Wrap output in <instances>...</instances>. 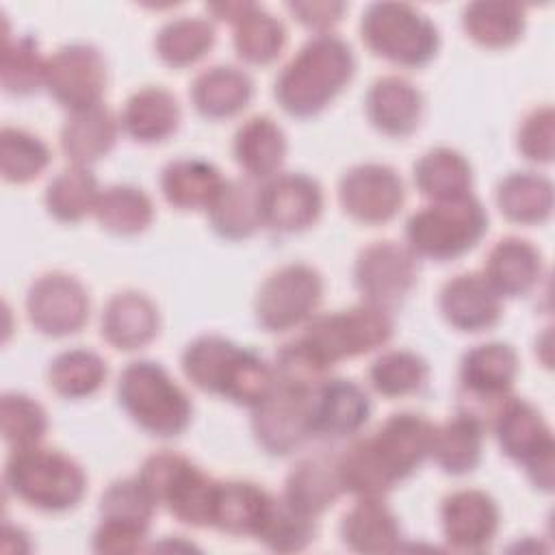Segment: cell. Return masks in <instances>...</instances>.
Segmentation results:
<instances>
[{
  "label": "cell",
  "instance_id": "obj_47",
  "mask_svg": "<svg viewBox=\"0 0 555 555\" xmlns=\"http://www.w3.org/2000/svg\"><path fill=\"white\" fill-rule=\"evenodd\" d=\"M317 533L314 518L293 509L282 496L273 501L267 520L262 522L256 540L278 553L304 551Z\"/></svg>",
  "mask_w": 555,
  "mask_h": 555
},
{
  "label": "cell",
  "instance_id": "obj_9",
  "mask_svg": "<svg viewBox=\"0 0 555 555\" xmlns=\"http://www.w3.org/2000/svg\"><path fill=\"white\" fill-rule=\"evenodd\" d=\"M137 479L156 507L163 505L182 525L210 527L217 481L189 457L171 451L154 453L145 457Z\"/></svg>",
  "mask_w": 555,
  "mask_h": 555
},
{
  "label": "cell",
  "instance_id": "obj_39",
  "mask_svg": "<svg viewBox=\"0 0 555 555\" xmlns=\"http://www.w3.org/2000/svg\"><path fill=\"white\" fill-rule=\"evenodd\" d=\"M93 215L102 230L117 236H134L152 223L154 206L141 189L113 184L100 191Z\"/></svg>",
  "mask_w": 555,
  "mask_h": 555
},
{
  "label": "cell",
  "instance_id": "obj_34",
  "mask_svg": "<svg viewBox=\"0 0 555 555\" xmlns=\"http://www.w3.org/2000/svg\"><path fill=\"white\" fill-rule=\"evenodd\" d=\"M501 215L520 225H542L553 212V184L533 171H514L496 186Z\"/></svg>",
  "mask_w": 555,
  "mask_h": 555
},
{
  "label": "cell",
  "instance_id": "obj_17",
  "mask_svg": "<svg viewBox=\"0 0 555 555\" xmlns=\"http://www.w3.org/2000/svg\"><path fill=\"white\" fill-rule=\"evenodd\" d=\"M403 199V180L388 165H356L345 171L338 182V202L343 210L364 225H379L395 219Z\"/></svg>",
  "mask_w": 555,
  "mask_h": 555
},
{
  "label": "cell",
  "instance_id": "obj_10",
  "mask_svg": "<svg viewBox=\"0 0 555 555\" xmlns=\"http://www.w3.org/2000/svg\"><path fill=\"white\" fill-rule=\"evenodd\" d=\"M490 427L494 429L501 453L522 464L535 488L551 492L555 442L542 414L529 401L509 395L494 412Z\"/></svg>",
  "mask_w": 555,
  "mask_h": 555
},
{
  "label": "cell",
  "instance_id": "obj_14",
  "mask_svg": "<svg viewBox=\"0 0 555 555\" xmlns=\"http://www.w3.org/2000/svg\"><path fill=\"white\" fill-rule=\"evenodd\" d=\"M418 275L416 256L408 245L377 241L364 247L353 262V284L364 304L392 308L414 288Z\"/></svg>",
  "mask_w": 555,
  "mask_h": 555
},
{
  "label": "cell",
  "instance_id": "obj_16",
  "mask_svg": "<svg viewBox=\"0 0 555 555\" xmlns=\"http://www.w3.org/2000/svg\"><path fill=\"white\" fill-rule=\"evenodd\" d=\"M89 293L80 280L63 271L39 275L26 293L30 325L52 338L80 332L89 321Z\"/></svg>",
  "mask_w": 555,
  "mask_h": 555
},
{
  "label": "cell",
  "instance_id": "obj_51",
  "mask_svg": "<svg viewBox=\"0 0 555 555\" xmlns=\"http://www.w3.org/2000/svg\"><path fill=\"white\" fill-rule=\"evenodd\" d=\"M286 9L291 15L306 28L327 35V30L343 20L347 11L345 2H288Z\"/></svg>",
  "mask_w": 555,
  "mask_h": 555
},
{
  "label": "cell",
  "instance_id": "obj_5",
  "mask_svg": "<svg viewBox=\"0 0 555 555\" xmlns=\"http://www.w3.org/2000/svg\"><path fill=\"white\" fill-rule=\"evenodd\" d=\"M117 399L124 412L150 436L176 438L193 416L189 395L152 360L130 362L117 379Z\"/></svg>",
  "mask_w": 555,
  "mask_h": 555
},
{
  "label": "cell",
  "instance_id": "obj_50",
  "mask_svg": "<svg viewBox=\"0 0 555 555\" xmlns=\"http://www.w3.org/2000/svg\"><path fill=\"white\" fill-rule=\"evenodd\" d=\"M147 538V529L134 527V525H124V522H113V520H100L98 529L93 531V551L95 553H137Z\"/></svg>",
  "mask_w": 555,
  "mask_h": 555
},
{
  "label": "cell",
  "instance_id": "obj_35",
  "mask_svg": "<svg viewBox=\"0 0 555 555\" xmlns=\"http://www.w3.org/2000/svg\"><path fill=\"white\" fill-rule=\"evenodd\" d=\"M414 184L431 202H447L470 195L473 169L451 147H434L414 163Z\"/></svg>",
  "mask_w": 555,
  "mask_h": 555
},
{
  "label": "cell",
  "instance_id": "obj_25",
  "mask_svg": "<svg viewBox=\"0 0 555 555\" xmlns=\"http://www.w3.org/2000/svg\"><path fill=\"white\" fill-rule=\"evenodd\" d=\"M275 496L251 481H217L210 527L230 535H258Z\"/></svg>",
  "mask_w": 555,
  "mask_h": 555
},
{
  "label": "cell",
  "instance_id": "obj_24",
  "mask_svg": "<svg viewBox=\"0 0 555 555\" xmlns=\"http://www.w3.org/2000/svg\"><path fill=\"white\" fill-rule=\"evenodd\" d=\"M158 327L160 317L156 304L139 291L113 295L100 319L102 338L119 351H134L150 345L156 338Z\"/></svg>",
  "mask_w": 555,
  "mask_h": 555
},
{
  "label": "cell",
  "instance_id": "obj_29",
  "mask_svg": "<svg viewBox=\"0 0 555 555\" xmlns=\"http://www.w3.org/2000/svg\"><path fill=\"white\" fill-rule=\"evenodd\" d=\"M232 154L251 180L273 178L286 156V134L269 115H254L238 126Z\"/></svg>",
  "mask_w": 555,
  "mask_h": 555
},
{
  "label": "cell",
  "instance_id": "obj_13",
  "mask_svg": "<svg viewBox=\"0 0 555 555\" xmlns=\"http://www.w3.org/2000/svg\"><path fill=\"white\" fill-rule=\"evenodd\" d=\"M314 390L275 377L267 399L251 410V431L269 455H288L312 438Z\"/></svg>",
  "mask_w": 555,
  "mask_h": 555
},
{
  "label": "cell",
  "instance_id": "obj_18",
  "mask_svg": "<svg viewBox=\"0 0 555 555\" xmlns=\"http://www.w3.org/2000/svg\"><path fill=\"white\" fill-rule=\"evenodd\" d=\"M260 221L282 234L301 232L317 223L323 210V191L306 173H275L258 189Z\"/></svg>",
  "mask_w": 555,
  "mask_h": 555
},
{
  "label": "cell",
  "instance_id": "obj_23",
  "mask_svg": "<svg viewBox=\"0 0 555 555\" xmlns=\"http://www.w3.org/2000/svg\"><path fill=\"white\" fill-rule=\"evenodd\" d=\"M544 273V260L535 245L518 236H505L486 256L483 278L503 297L529 295Z\"/></svg>",
  "mask_w": 555,
  "mask_h": 555
},
{
  "label": "cell",
  "instance_id": "obj_2",
  "mask_svg": "<svg viewBox=\"0 0 555 555\" xmlns=\"http://www.w3.org/2000/svg\"><path fill=\"white\" fill-rule=\"evenodd\" d=\"M353 72L356 59L349 43L330 33L317 35L280 69L273 95L291 117L310 119L349 85Z\"/></svg>",
  "mask_w": 555,
  "mask_h": 555
},
{
  "label": "cell",
  "instance_id": "obj_45",
  "mask_svg": "<svg viewBox=\"0 0 555 555\" xmlns=\"http://www.w3.org/2000/svg\"><path fill=\"white\" fill-rule=\"evenodd\" d=\"M52 160V152L37 134L4 126L0 132V173L7 182L26 184L39 178Z\"/></svg>",
  "mask_w": 555,
  "mask_h": 555
},
{
  "label": "cell",
  "instance_id": "obj_15",
  "mask_svg": "<svg viewBox=\"0 0 555 555\" xmlns=\"http://www.w3.org/2000/svg\"><path fill=\"white\" fill-rule=\"evenodd\" d=\"M106 78V59L91 43L63 46L48 59L46 89L69 113L102 104Z\"/></svg>",
  "mask_w": 555,
  "mask_h": 555
},
{
  "label": "cell",
  "instance_id": "obj_31",
  "mask_svg": "<svg viewBox=\"0 0 555 555\" xmlns=\"http://www.w3.org/2000/svg\"><path fill=\"white\" fill-rule=\"evenodd\" d=\"M340 538L356 553H392L401 544V527L382 499H358L340 520Z\"/></svg>",
  "mask_w": 555,
  "mask_h": 555
},
{
  "label": "cell",
  "instance_id": "obj_30",
  "mask_svg": "<svg viewBox=\"0 0 555 555\" xmlns=\"http://www.w3.org/2000/svg\"><path fill=\"white\" fill-rule=\"evenodd\" d=\"M117 132L119 124L106 106L76 111L61 128V150L72 165L89 167L115 147Z\"/></svg>",
  "mask_w": 555,
  "mask_h": 555
},
{
  "label": "cell",
  "instance_id": "obj_3",
  "mask_svg": "<svg viewBox=\"0 0 555 555\" xmlns=\"http://www.w3.org/2000/svg\"><path fill=\"white\" fill-rule=\"evenodd\" d=\"M184 377L202 392L236 405H260L275 384L273 369L251 349L219 334L197 336L182 351Z\"/></svg>",
  "mask_w": 555,
  "mask_h": 555
},
{
  "label": "cell",
  "instance_id": "obj_19",
  "mask_svg": "<svg viewBox=\"0 0 555 555\" xmlns=\"http://www.w3.org/2000/svg\"><path fill=\"white\" fill-rule=\"evenodd\" d=\"M442 535L455 551H483L492 544L501 512L496 501L481 490H455L440 505Z\"/></svg>",
  "mask_w": 555,
  "mask_h": 555
},
{
  "label": "cell",
  "instance_id": "obj_6",
  "mask_svg": "<svg viewBox=\"0 0 555 555\" xmlns=\"http://www.w3.org/2000/svg\"><path fill=\"white\" fill-rule=\"evenodd\" d=\"M488 232V212L473 195L431 202L410 215L405 241L416 258L436 262L468 254Z\"/></svg>",
  "mask_w": 555,
  "mask_h": 555
},
{
  "label": "cell",
  "instance_id": "obj_38",
  "mask_svg": "<svg viewBox=\"0 0 555 555\" xmlns=\"http://www.w3.org/2000/svg\"><path fill=\"white\" fill-rule=\"evenodd\" d=\"M232 43L241 61L249 65H269L284 50L286 28L264 7L251 2L247 11L234 22Z\"/></svg>",
  "mask_w": 555,
  "mask_h": 555
},
{
  "label": "cell",
  "instance_id": "obj_11",
  "mask_svg": "<svg viewBox=\"0 0 555 555\" xmlns=\"http://www.w3.org/2000/svg\"><path fill=\"white\" fill-rule=\"evenodd\" d=\"M518 375V356L507 343H483L460 360L457 410L490 425L499 405L509 397Z\"/></svg>",
  "mask_w": 555,
  "mask_h": 555
},
{
  "label": "cell",
  "instance_id": "obj_7",
  "mask_svg": "<svg viewBox=\"0 0 555 555\" xmlns=\"http://www.w3.org/2000/svg\"><path fill=\"white\" fill-rule=\"evenodd\" d=\"M364 46L379 59L418 69L434 61L440 48L436 24L408 2H373L360 20Z\"/></svg>",
  "mask_w": 555,
  "mask_h": 555
},
{
  "label": "cell",
  "instance_id": "obj_33",
  "mask_svg": "<svg viewBox=\"0 0 555 555\" xmlns=\"http://www.w3.org/2000/svg\"><path fill=\"white\" fill-rule=\"evenodd\" d=\"M223 182L221 171L202 158H176L160 171V193L178 210H206Z\"/></svg>",
  "mask_w": 555,
  "mask_h": 555
},
{
  "label": "cell",
  "instance_id": "obj_36",
  "mask_svg": "<svg viewBox=\"0 0 555 555\" xmlns=\"http://www.w3.org/2000/svg\"><path fill=\"white\" fill-rule=\"evenodd\" d=\"M481 442H483V425L457 412V416L449 418L440 427L434 429L431 457L447 475H468L481 462Z\"/></svg>",
  "mask_w": 555,
  "mask_h": 555
},
{
  "label": "cell",
  "instance_id": "obj_40",
  "mask_svg": "<svg viewBox=\"0 0 555 555\" xmlns=\"http://www.w3.org/2000/svg\"><path fill=\"white\" fill-rule=\"evenodd\" d=\"M215 26L208 20L184 15L167 22L156 33L154 50L165 65L182 69L204 59L215 46Z\"/></svg>",
  "mask_w": 555,
  "mask_h": 555
},
{
  "label": "cell",
  "instance_id": "obj_12",
  "mask_svg": "<svg viewBox=\"0 0 555 555\" xmlns=\"http://www.w3.org/2000/svg\"><path fill=\"white\" fill-rule=\"evenodd\" d=\"M323 297L321 273L304 262L275 269L258 288L254 314L267 332H288L314 317Z\"/></svg>",
  "mask_w": 555,
  "mask_h": 555
},
{
  "label": "cell",
  "instance_id": "obj_43",
  "mask_svg": "<svg viewBox=\"0 0 555 555\" xmlns=\"http://www.w3.org/2000/svg\"><path fill=\"white\" fill-rule=\"evenodd\" d=\"M48 59L41 56L39 43L30 35L11 37L4 33L2 59H0V82L11 95H30L39 87H46Z\"/></svg>",
  "mask_w": 555,
  "mask_h": 555
},
{
  "label": "cell",
  "instance_id": "obj_28",
  "mask_svg": "<svg viewBox=\"0 0 555 555\" xmlns=\"http://www.w3.org/2000/svg\"><path fill=\"white\" fill-rule=\"evenodd\" d=\"M182 113L176 95L165 87L134 91L121 111V130L137 143H160L180 126Z\"/></svg>",
  "mask_w": 555,
  "mask_h": 555
},
{
  "label": "cell",
  "instance_id": "obj_41",
  "mask_svg": "<svg viewBox=\"0 0 555 555\" xmlns=\"http://www.w3.org/2000/svg\"><path fill=\"white\" fill-rule=\"evenodd\" d=\"M106 375L108 366L102 356L91 349H69L50 362L48 384L65 399H85L104 386Z\"/></svg>",
  "mask_w": 555,
  "mask_h": 555
},
{
  "label": "cell",
  "instance_id": "obj_42",
  "mask_svg": "<svg viewBox=\"0 0 555 555\" xmlns=\"http://www.w3.org/2000/svg\"><path fill=\"white\" fill-rule=\"evenodd\" d=\"M100 189L95 176L87 167L72 165L59 171L46 189L48 212L63 223H78L93 212Z\"/></svg>",
  "mask_w": 555,
  "mask_h": 555
},
{
  "label": "cell",
  "instance_id": "obj_46",
  "mask_svg": "<svg viewBox=\"0 0 555 555\" xmlns=\"http://www.w3.org/2000/svg\"><path fill=\"white\" fill-rule=\"evenodd\" d=\"M0 425L11 449L35 447L48 431V414L33 397L24 392H4L0 401Z\"/></svg>",
  "mask_w": 555,
  "mask_h": 555
},
{
  "label": "cell",
  "instance_id": "obj_32",
  "mask_svg": "<svg viewBox=\"0 0 555 555\" xmlns=\"http://www.w3.org/2000/svg\"><path fill=\"white\" fill-rule=\"evenodd\" d=\"M258 184L251 178L225 180L206 208L210 228L228 241H243L262 228L258 208Z\"/></svg>",
  "mask_w": 555,
  "mask_h": 555
},
{
  "label": "cell",
  "instance_id": "obj_52",
  "mask_svg": "<svg viewBox=\"0 0 555 555\" xmlns=\"http://www.w3.org/2000/svg\"><path fill=\"white\" fill-rule=\"evenodd\" d=\"M249 4L251 2H215V4H206V9H208V13L215 15V20L234 24L247 11Z\"/></svg>",
  "mask_w": 555,
  "mask_h": 555
},
{
  "label": "cell",
  "instance_id": "obj_20",
  "mask_svg": "<svg viewBox=\"0 0 555 555\" xmlns=\"http://www.w3.org/2000/svg\"><path fill=\"white\" fill-rule=\"evenodd\" d=\"M371 416V399L351 379H323L312 399V436L347 438L358 434Z\"/></svg>",
  "mask_w": 555,
  "mask_h": 555
},
{
  "label": "cell",
  "instance_id": "obj_44",
  "mask_svg": "<svg viewBox=\"0 0 555 555\" xmlns=\"http://www.w3.org/2000/svg\"><path fill=\"white\" fill-rule=\"evenodd\" d=\"M429 364L423 356L408 349L384 351L369 366V382L373 390L388 399L416 395L427 386Z\"/></svg>",
  "mask_w": 555,
  "mask_h": 555
},
{
  "label": "cell",
  "instance_id": "obj_49",
  "mask_svg": "<svg viewBox=\"0 0 555 555\" xmlns=\"http://www.w3.org/2000/svg\"><path fill=\"white\" fill-rule=\"evenodd\" d=\"M553 134H555L553 108L548 104L533 108L518 128V137H516L518 152L531 163L548 165L553 160Z\"/></svg>",
  "mask_w": 555,
  "mask_h": 555
},
{
  "label": "cell",
  "instance_id": "obj_21",
  "mask_svg": "<svg viewBox=\"0 0 555 555\" xmlns=\"http://www.w3.org/2000/svg\"><path fill=\"white\" fill-rule=\"evenodd\" d=\"M438 306L451 327L468 334L494 327L503 314L501 297L481 273H457L444 282Z\"/></svg>",
  "mask_w": 555,
  "mask_h": 555
},
{
  "label": "cell",
  "instance_id": "obj_37",
  "mask_svg": "<svg viewBox=\"0 0 555 555\" xmlns=\"http://www.w3.org/2000/svg\"><path fill=\"white\" fill-rule=\"evenodd\" d=\"M462 28L483 48H509L525 33V7L516 2H470L462 11Z\"/></svg>",
  "mask_w": 555,
  "mask_h": 555
},
{
  "label": "cell",
  "instance_id": "obj_4",
  "mask_svg": "<svg viewBox=\"0 0 555 555\" xmlns=\"http://www.w3.org/2000/svg\"><path fill=\"white\" fill-rule=\"evenodd\" d=\"M7 490L39 512H67L87 492V475L69 455L48 447L13 449L4 466Z\"/></svg>",
  "mask_w": 555,
  "mask_h": 555
},
{
  "label": "cell",
  "instance_id": "obj_8",
  "mask_svg": "<svg viewBox=\"0 0 555 555\" xmlns=\"http://www.w3.org/2000/svg\"><path fill=\"white\" fill-rule=\"evenodd\" d=\"M392 332L395 323L388 310L360 304L312 317L299 340L330 371L340 360L358 358L386 345Z\"/></svg>",
  "mask_w": 555,
  "mask_h": 555
},
{
  "label": "cell",
  "instance_id": "obj_27",
  "mask_svg": "<svg viewBox=\"0 0 555 555\" xmlns=\"http://www.w3.org/2000/svg\"><path fill=\"white\" fill-rule=\"evenodd\" d=\"M189 95L202 117L230 119L251 102L254 82L234 65H215L195 76Z\"/></svg>",
  "mask_w": 555,
  "mask_h": 555
},
{
  "label": "cell",
  "instance_id": "obj_48",
  "mask_svg": "<svg viewBox=\"0 0 555 555\" xmlns=\"http://www.w3.org/2000/svg\"><path fill=\"white\" fill-rule=\"evenodd\" d=\"M154 509L156 503L137 477L113 481L100 496V520H113L150 529Z\"/></svg>",
  "mask_w": 555,
  "mask_h": 555
},
{
  "label": "cell",
  "instance_id": "obj_26",
  "mask_svg": "<svg viewBox=\"0 0 555 555\" xmlns=\"http://www.w3.org/2000/svg\"><path fill=\"white\" fill-rule=\"evenodd\" d=\"M340 494L343 488L336 473V457L319 453L299 460L291 468L282 499L299 514L317 518L330 509Z\"/></svg>",
  "mask_w": 555,
  "mask_h": 555
},
{
  "label": "cell",
  "instance_id": "obj_22",
  "mask_svg": "<svg viewBox=\"0 0 555 555\" xmlns=\"http://www.w3.org/2000/svg\"><path fill=\"white\" fill-rule=\"evenodd\" d=\"M364 113L375 130L403 139L421 124L423 95L408 78L382 76L371 85L364 98Z\"/></svg>",
  "mask_w": 555,
  "mask_h": 555
},
{
  "label": "cell",
  "instance_id": "obj_1",
  "mask_svg": "<svg viewBox=\"0 0 555 555\" xmlns=\"http://www.w3.org/2000/svg\"><path fill=\"white\" fill-rule=\"evenodd\" d=\"M436 425L416 412L390 414L371 436L358 438L336 457L343 492L384 499L431 453Z\"/></svg>",
  "mask_w": 555,
  "mask_h": 555
}]
</instances>
